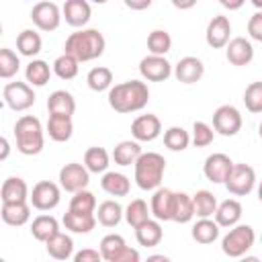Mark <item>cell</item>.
Wrapping results in <instances>:
<instances>
[{
	"mask_svg": "<svg viewBox=\"0 0 262 262\" xmlns=\"http://www.w3.org/2000/svg\"><path fill=\"white\" fill-rule=\"evenodd\" d=\"M256 242V231L252 225L248 223H237L235 227H231L223 239H221V252L229 258H242L250 252V248Z\"/></svg>",
	"mask_w": 262,
	"mask_h": 262,
	"instance_id": "5b68a950",
	"label": "cell"
},
{
	"mask_svg": "<svg viewBox=\"0 0 262 262\" xmlns=\"http://www.w3.org/2000/svg\"><path fill=\"white\" fill-rule=\"evenodd\" d=\"M172 207H174V190L160 186L158 190H154L151 201H149V209L154 219L162 221H172Z\"/></svg>",
	"mask_w": 262,
	"mask_h": 262,
	"instance_id": "d6986e66",
	"label": "cell"
},
{
	"mask_svg": "<svg viewBox=\"0 0 262 262\" xmlns=\"http://www.w3.org/2000/svg\"><path fill=\"white\" fill-rule=\"evenodd\" d=\"M190 235H192V239H194L196 244H203V246L213 244V242L219 237V225H217V221H213V219H199V221L192 225Z\"/></svg>",
	"mask_w": 262,
	"mask_h": 262,
	"instance_id": "74e56055",
	"label": "cell"
},
{
	"mask_svg": "<svg viewBox=\"0 0 262 262\" xmlns=\"http://www.w3.org/2000/svg\"><path fill=\"white\" fill-rule=\"evenodd\" d=\"M260 244H262V235H260Z\"/></svg>",
	"mask_w": 262,
	"mask_h": 262,
	"instance_id": "6125c7cd",
	"label": "cell"
},
{
	"mask_svg": "<svg viewBox=\"0 0 262 262\" xmlns=\"http://www.w3.org/2000/svg\"><path fill=\"white\" fill-rule=\"evenodd\" d=\"M258 201L262 203V180L258 182Z\"/></svg>",
	"mask_w": 262,
	"mask_h": 262,
	"instance_id": "91938a15",
	"label": "cell"
},
{
	"mask_svg": "<svg viewBox=\"0 0 262 262\" xmlns=\"http://www.w3.org/2000/svg\"><path fill=\"white\" fill-rule=\"evenodd\" d=\"M160 133H162V121L158 115H151V113L139 115L131 123V135L139 143L141 141H154L160 137Z\"/></svg>",
	"mask_w": 262,
	"mask_h": 262,
	"instance_id": "9a60e30c",
	"label": "cell"
},
{
	"mask_svg": "<svg viewBox=\"0 0 262 262\" xmlns=\"http://www.w3.org/2000/svg\"><path fill=\"white\" fill-rule=\"evenodd\" d=\"M2 96H4V102L10 111L14 113H23L27 108H31L35 104V90L33 86H29L27 82H8L2 90Z\"/></svg>",
	"mask_w": 262,
	"mask_h": 262,
	"instance_id": "8992f818",
	"label": "cell"
},
{
	"mask_svg": "<svg viewBox=\"0 0 262 262\" xmlns=\"http://www.w3.org/2000/svg\"><path fill=\"white\" fill-rule=\"evenodd\" d=\"M192 205H194V217H199V219H213L217 213V207H219L215 194L205 188L196 190L192 194Z\"/></svg>",
	"mask_w": 262,
	"mask_h": 262,
	"instance_id": "1f68e13d",
	"label": "cell"
},
{
	"mask_svg": "<svg viewBox=\"0 0 262 262\" xmlns=\"http://www.w3.org/2000/svg\"><path fill=\"white\" fill-rule=\"evenodd\" d=\"M256 186V172L252 166L248 164H233L227 180H225V188L229 190V194L233 196H246L254 190Z\"/></svg>",
	"mask_w": 262,
	"mask_h": 262,
	"instance_id": "ba28073f",
	"label": "cell"
},
{
	"mask_svg": "<svg viewBox=\"0 0 262 262\" xmlns=\"http://www.w3.org/2000/svg\"><path fill=\"white\" fill-rule=\"evenodd\" d=\"M14 139H16V149L23 156H37L43 151L45 145V135H43V125L37 117L33 115H23L14 123Z\"/></svg>",
	"mask_w": 262,
	"mask_h": 262,
	"instance_id": "3957f363",
	"label": "cell"
},
{
	"mask_svg": "<svg viewBox=\"0 0 262 262\" xmlns=\"http://www.w3.org/2000/svg\"><path fill=\"white\" fill-rule=\"evenodd\" d=\"M88 182H90V172L86 170L84 164L70 162V164L61 166V170H59V186H61V190L76 194V192L84 190L88 186Z\"/></svg>",
	"mask_w": 262,
	"mask_h": 262,
	"instance_id": "8fae6325",
	"label": "cell"
},
{
	"mask_svg": "<svg viewBox=\"0 0 262 262\" xmlns=\"http://www.w3.org/2000/svg\"><path fill=\"white\" fill-rule=\"evenodd\" d=\"M108 164H111V156L104 147L92 145L84 151V166L90 174H104Z\"/></svg>",
	"mask_w": 262,
	"mask_h": 262,
	"instance_id": "836d02e7",
	"label": "cell"
},
{
	"mask_svg": "<svg viewBox=\"0 0 262 262\" xmlns=\"http://www.w3.org/2000/svg\"><path fill=\"white\" fill-rule=\"evenodd\" d=\"M231 35V23L225 14H215L209 25H207V31H205V39H207V45L213 47V49H221V47H227V43L231 41L229 39Z\"/></svg>",
	"mask_w": 262,
	"mask_h": 262,
	"instance_id": "5bb4252c",
	"label": "cell"
},
{
	"mask_svg": "<svg viewBox=\"0 0 262 262\" xmlns=\"http://www.w3.org/2000/svg\"><path fill=\"white\" fill-rule=\"evenodd\" d=\"M125 248H127L125 237L119 235V233H108V235H104V237L100 239V244H98V252H100V256H102L104 262H113Z\"/></svg>",
	"mask_w": 262,
	"mask_h": 262,
	"instance_id": "ab89813d",
	"label": "cell"
},
{
	"mask_svg": "<svg viewBox=\"0 0 262 262\" xmlns=\"http://www.w3.org/2000/svg\"><path fill=\"white\" fill-rule=\"evenodd\" d=\"M151 219V209L147 207V203L143 199H133L127 207H125V221L137 229L139 225H143L145 221Z\"/></svg>",
	"mask_w": 262,
	"mask_h": 262,
	"instance_id": "8d00e7d4",
	"label": "cell"
},
{
	"mask_svg": "<svg viewBox=\"0 0 262 262\" xmlns=\"http://www.w3.org/2000/svg\"><path fill=\"white\" fill-rule=\"evenodd\" d=\"M45 250L53 260H68L74 256V239L68 233H55L49 242H45Z\"/></svg>",
	"mask_w": 262,
	"mask_h": 262,
	"instance_id": "d6a6232c",
	"label": "cell"
},
{
	"mask_svg": "<svg viewBox=\"0 0 262 262\" xmlns=\"http://www.w3.org/2000/svg\"><path fill=\"white\" fill-rule=\"evenodd\" d=\"M47 111L49 115L72 117L76 113V98L68 90H53L47 98Z\"/></svg>",
	"mask_w": 262,
	"mask_h": 262,
	"instance_id": "7402d4cb",
	"label": "cell"
},
{
	"mask_svg": "<svg viewBox=\"0 0 262 262\" xmlns=\"http://www.w3.org/2000/svg\"><path fill=\"white\" fill-rule=\"evenodd\" d=\"M203 74H205V63L194 55H186L178 59V63L174 66V78L180 84H194L203 78Z\"/></svg>",
	"mask_w": 262,
	"mask_h": 262,
	"instance_id": "ac0fdd59",
	"label": "cell"
},
{
	"mask_svg": "<svg viewBox=\"0 0 262 262\" xmlns=\"http://www.w3.org/2000/svg\"><path fill=\"white\" fill-rule=\"evenodd\" d=\"M147 49H149V55H164L172 49V37L166 29H154L149 35H147Z\"/></svg>",
	"mask_w": 262,
	"mask_h": 262,
	"instance_id": "7bdbcfd3",
	"label": "cell"
},
{
	"mask_svg": "<svg viewBox=\"0 0 262 262\" xmlns=\"http://www.w3.org/2000/svg\"><path fill=\"white\" fill-rule=\"evenodd\" d=\"M100 188L111 196H127L131 190V180L123 172H104L100 178Z\"/></svg>",
	"mask_w": 262,
	"mask_h": 262,
	"instance_id": "cb8c5ba5",
	"label": "cell"
},
{
	"mask_svg": "<svg viewBox=\"0 0 262 262\" xmlns=\"http://www.w3.org/2000/svg\"><path fill=\"white\" fill-rule=\"evenodd\" d=\"M213 137H215V129L205 123V121H194L192 125V133H190V143L194 147H207L213 143Z\"/></svg>",
	"mask_w": 262,
	"mask_h": 262,
	"instance_id": "bcb514c9",
	"label": "cell"
},
{
	"mask_svg": "<svg viewBox=\"0 0 262 262\" xmlns=\"http://www.w3.org/2000/svg\"><path fill=\"white\" fill-rule=\"evenodd\" d=\"M61 18H63V12L55 2L43 0V2H37L31 8V20L39 31H45V33L55 31L59 27Z\"/></svg>",
	"mask_w": 262,
	"mask_h": 262,
	"instance_id": "30bf717a",
	"label": "cell"
},
{
	"mask_svg": "<svg viewBox=\"0 0 262 262\" xmlns=\"http://www.w3.org/2000/svg\"><path fill=\"white\" fill-rule=\"evenodd\" d=\"M18 68H20V59L18 55L8 49V47H2L0 49V78L4 80H10L18 74Z\"/></svg>",
	"mask_w": 262,
	"mask_h": 262,
	"instance_id": "f6af8a7d",
	"label": "cell"
},
{
	"mask_svg": "<svg viewBox=\"0 0 262 262\" xmlns=\"http://www.w3.org/2000/svg\"><path fill=\"white\" fill-rule=\"evenodd\" d=\"M72 262H104L100 252L98 250H92V248H82L74 254V260Z\"/></svg>",
	"mask_w": 262,
	"mask_h": 262,
	"instance_id": "681fc988",
	"label": "cell"
},
{
	"mask_svg": "<svg viewBox=\"0 0 262 262\" xmlns=\"http://www.w3.org/2000/svg\"><path fill=\"white\" fill-rule=\"evenodd\" d=\"M53 74L59 78V80H74L78 76V70H80V61L68 53H61L55 57L53 66H51Z\"/></svg>",
	"mask_w": 262,
	"mask_h": 262,
	"instance_id": "b9f144b4",
	"label": "cell"
},
{
	"mask_svg": "<svg viewBox=\"0 0 262 262\" xmlns=\"http://www.w3.org/2000/svg\"><path fill=\"white\" fill-rule=\"evenodd\" d=\"M125 6L131 8V10H145L151 6V0H125Z\"/></svg>",
	"mask_w": 262,
	"mask_h": 262,
	"instance_id": "816d5d0a",
	"label": "cell"
},
{
	"mask_svg": "<svg viewBox=\"0 0 262 262\" xmlns=\"http://www.w3.org/2000/svg\"><path fill=\"white\" fill-rule=\"evenodd\" d=\"M0 262H6V260H0Z\"/></svg>",
	"mask_w": 262,
	"mask_h": 262,
	"instance_id": "be15d7a7",
	"label": "cell"
},
{
	"mask_svg": "<svg viewBox=\"0 0 262 262\" xmlns=\"http://www.w3.org/2000/svg\"><path fill=\"white\" fill-rule=\"evenodd\" d=\"M0 145H2V151H0V160L4 162V160L8 158V154H10V143H8V139H6V137H2V139H0Z\"/></svg>",
	"mask_w": 262,
	"mask_h": 262,
	"instance_id": "f5cc1de1",
	"label": "cell"
},
{
	"mask_svg": "<svg viewBox=\"0 0 262 262\" xmlns=\"http://www.w3.org/2000/svg\"><path fill=\"white\" fill-rule=\"evenodd\" d=\"M55 233H59V221L53 215H37L31 223V235L37 242H49Z\"/></svg>",
	"mask_w": 262,
	"mask_h": 262,
	"instance_id": "83f0119b",
	"label": "cell"
},
{
	"mask_svg": "<svg viewBox=\"0 0 262 262\" xmlns=\"http://www.w3.org/2000/svg\"><path fill=\"white\" fill-rule=\"evenodd\" d=\"M145 262H172V260L168 256H164V254H151V256H147Z\"/></svg>",
	"mask_w": 262,
	"mask_h": 262,
	"instance_id": "11a10c76",
	"label": "cell"
},
{
	"mask_svg": "<svg viewBox=\"0 0 262 262\" xmlns=\"http://www.w3.org/2000/svg\"><path fill=\"white\" fill-rule=\"evenodd\" d=\"M68 211L72 213H80V215H94L96 213V196L90 190H80L70 199V207Z\"/></svg>",
	"mask_w": 262,
	"mask_h": 262,
	"instance_id": "ee69618b",
	"label": "cell"
},
{
	"mask_svg": "<svg viewBox=\"0 0 262 262\" xmlns=\"http://www.w3.org/2000/svg\"><path fill=\"white\" fill-rule=\"evenodd\" d=\"M164 172H166V160L158 151H143L133 166V178L141 190H158Z\"/></svg>",
	"mask_w": 262,
	"mask_h": 262,
	"instance_id": "277c9868",
	"label": "cell"
},
{
	"mask_svg": "<svg viewBox=\"0 0 262 262\" xmlns=\"http://www.w3.org/2000/svg\"><path fill=\"white\" fill-rule=\"evenodd\" d=\"M106 41L98 29H80L70 33L63 43V53L76 57L78 61H92L104 53Z\"/></svg>",
	"mask_w": 262,
	"mask_h": 262,
	"instance_id": "7a4b0ae2",
	"label": "cell"
},
{
	"mask_svg": "<svg viewBox=\"0 0 262 262\" xmlns=\"http://www.w3.org/2000/svg\"><path fill=\"white\" fill-rule=\"evenodd\" d=\"M59 201H61V186L51 180H39L29 196L31 207H35L37 211H51L59 205Z\"/></svg>",
	"mask_w": 262,
	"mask_h": 262,
	"instance_id": "9c48e42d",
	"label": "cell"
},
{
	"mask_svg": "<svg viewBox=\"0 0 262 262\" xmlns=\"http://www.w3.org/2000/svg\"><path fill=\"white\" fill-rule=\"evenodd\" d=\"M53 70L49 68V63L45 59H31L25 68V78H27V84L29 86H35V88H41L49 82Z\"/></svg>",
	"mask_w": 262,
	"mask_h": 262,
	"instance_id": "4dcf8cb0",
	"label": "cell"
},
{
	"mask_svg": "<svg viewBox=\"0 0 262 262\" xmlns=\"http://www.w3.org/2000/svg\"><path fill=\"white\" fill-rule=\"evenodd\" d=\"M29 186L20 176H8L2 182L0 188V199L2 203H29Z\"/></svg>",
	"mask_w": 262,
	"mask_h": 262,
	"instance_id": "ffe728a7",
	"label": "cell"
},
{
	"mask_svg": "<svg viewBox=\"0 0 262 262\" xmlns=\"http://www.w3.org/2000/svg\"><path fill=\"white\" fill-rule=\"evenodd\" d=\"M0 217L6 225L20 227L31 219V203H2Z\"/></svg>",
	"mask_w": 262,
	"mask_h": 262,
	"instance_id": "603a6c76",
	"label": "cell"
},
{
	"mask_svg": "<svg viewBox=\"0 0 262 262\" xmlns=\"http://www.w3.org/2000/svg\"><path fill=\"white\" fill-rule=\"evenodd\" d=\"M242 125H244L242 113L233 104H221V106L215 108V113H213L215 133H219L223 137H233L242 131Z\"/></svg>",
	"mask_w": 262,
	"mask_h": 262,
	"instance_id": "52a82bcc",
	"label": "cell"
},
{
	"mask_svg": "<svg viewBox=\"0 0 262 262\" xmlns=\"http://www.w3.org/2000/svg\"><path fill=\"white\" fill-rule=\"evenodd\" d=\"M141 154H143V151H141L139 141H135V139H125V141H119V143L115 145V149H113V160H115V164H119V166H135V162L139 160Z\"/></svg>",
	"mask_w": 262,
	"mask_h": 262,
	"instance_id": "4316f807",
	"label": "cell"
},
{
	"mask_svg": "<svg viewBox=\"0 0 262 262\" xmlns=\"http://www.w3.org/2000/svg\"><path fill=\"white\" fill-rule=\"evenodd\" d=\"M242 203L237 199H225L223 203H219L217 207V213H215V221L219 227H235L242 219Z\"/></svg>",
	"mask_w": 262,
	"mask_h": 262,
	"instance_id": "44dd1931",
	"label": "cell"
},
{
	"mask_svg": "<svg viewBox=\"0 0 262 262\" xmlns=\"http://www.w3.org/2000/svg\"><path fill=\"white\" fill-rule=\"evenodd\" d=\"M94 215H96V221L102 227H117L121 223V219L125 217V209L117 201L108 199V201H102L96 207V213Z\"/></svg>",
	"mask_w": 262,
	"mask_h": 262,
	"instance_id": "d4e9b609",
	"label": "cell"
},
{
	"mask_svg": "<svg viewBox=\"0 0 262 262\" xmlns=\"http://www.w3.org/2000/svg\"><path fill=\"white\" fill-rule=\"evenodd\" d=\"M172 4H174V8H192V6H194V2H184V4H182V2H176V0H174Z\"/></svg>",
	"mask_w": 262,
	"mask_h": 262,
	"instance_id": "9f6ffc18",
	"label": "cell"
},
{
	"mask_svg": "<svg viewBox=\"0 0 262 262\" xmlns=\"http://www.w3.org/2000/svg\"><path fill=\"white\" fill-rule=\"evenodd\" d=\"M221 6L223 8H229V10H237L244 6V0H235V2H227V0H221Z\"/></svg>",
	"mask_w": 262,
	"mask_h": 262,
	"instance_id": "db71d44e",
	"label": "cell"
},
{
	"mask_svg": "<svg viewBox=\"0 0 262 262\" xmlns=\"http://www.w3.org/2000/svg\"><path fill=\"white\" fill-rule=\"evenodd\" d=\"M86 84L90 90L94 92H104V90H111L113 88V72L106 68V66H96L88 72L86 76Z\"/></svg>",
	"mask_w": 262,
	"mask_h": 262,
	"instance_id": "f35d334b",
	"label": "cell"
},
{
	"mask_svg": "<svg viewBox=\"0 0 262 262\" xmlns=\"http://www.w3.org/2000/svg\"><path fill=\"white\" fill-rule=\"evenodd\" d=\"M61 12H63L66 23L78 31L86 29V25L90 23V16H92V8L86 0H66L61 6Z\"/></svg>",
	"mask_w": 262,
	"mask_h": 262,
	"instance_id": "2e32d148",
	"label": "cell"
},
{
	"mask_svg": "<svg viewBox=\"0 0 262 262\" xmlns=\"http://www.w3.org/2000/svg\"><path fill=\"white\" fill-rule=\"evenodd\" d=\"M233 164H235V162H233L227 154L217 151V154L207 156V160H205V164H203V174H205V178L211 180L213 184H225V180H227V176H229Z\"/></svg>",
	"mask_w": 262,
	"mask_h": 262,
	"instance_id": "4fadbf2b",
	"label": "cell"
},
{
	"mask_svg": "<svg viewBox=\"0 0 262 262\" xmlns=\"http://www.w3.org/2000/svg\"><path fill=\"white\" fill-rule=\"evenodd\" d=\"M237 262H260V258H256V256H242V258H237Z\"/></svg>",
	"mask_w": 262,
	"mask_h": 262,
	"instance_id": "6f0895ef",
	"label": "cell"
},
{
	"mask_svg": "<svg viewBox=\"0 0 262 262\" xmlns=\"http://www.w3.org/2000/svg\"><path fill=\"white\" fill-rule=\"evenodd\" d=\"M63 227L72 233H90L96 227V215H80V213H72L68 211L61 219Z\"/></svg>",
	"mask_w": 262,
	"mask_h": 262,
	"instance_id": "e575fe53",
	"label": "cell"
},
{
	"mask_svg": "<svg viewBox=\"0 0 262 262\" xmlns=\"http://www.w3.org/2000/svg\"><path fill=\"white\" fill-rule=\"evenodd\" d=\"M162 237H164V229L158 219H149L135 229V239L143 248H156L162 242Z\"/></svg>",
	"mask_w": 262,
	"mask_h": 262,
	"instance_id": "f1b7e54d",
	"label": "cell"
},
{
	"mask_svg": "<svg viewBox=\"0 0 262 262\" xmlns=\"http://www.w3.org/2000/svg\"><path fill=\"white\" fill-rule=\"evenodd\" d=\"M47 133L57 143L70 141V137L74 135V121H72V117L49 115V119H47Z\"/></svg>",
	"mask_w": 262,
	"mask_h": 262,
	"instance_id": "484cf974",
	"label": "cell"
},
{
	"mask_svg": "<svg viewBox=\"0 0 262 262\" xmlns=\"http://www.w3.org/2000/svg\"><path fill=\"white\" fill-rule=\"evenodd\" d=\"M147 100H149V88L141 80H127V82L115 84L108 90V106L121 115L137 113L145 108Z\"/></svg>",
	"mask_w": 262,
	"mask_h": 262,
	"instance_id": "6da1fadb",
	"label": "cell"
},
{
	"mask_svg": "<svg viewBox=\"0 0 262 262\" xmlns=\"http://www.w3.org/2000/svg\"><path fill=\"white\" fill-rule=\"evenodd\" d=\"M258 133H260V137H262V123L258 125Z\"/></svg>",
	"mask_w": 262,
	"mask_h": 262,
	"instance_id": "94428289",
	"label": "cell"
},
{
	"mask_svg": "<svg viewBox=\"0 0 262 262\" xmlns=\"http://www.w3.org/2000/svg\"><path fill=\"white\" fill-rule=\"evenodd\" d=\"M16 49H18L20 55L35 59V55H39L41 49H43V39H41V35L37 31L23 29L18 33V37H16Z\"/></svg>",
	"mask_w": 262,
	"mask_h": 262,
	"instance_id": "f546056e",
	"label": "cell"
},
{
	"mask_svg": "<svg viewBox=\"0 0 262 262\" xmlns=\"http://www.w3.org/2000/svg\"><path fill=\"white\" fill-rule=\"evenodd\" d=\"M194 217L192 194L174 192V207H172V221L174 223H188Z\"/></svg>",
	"mask_w": 262,
	"mask_h": 262,
	"instance_id": "d590c367",
	"label": "cell"
},
{
	"mask_svg": "<svg viewBox=\"0 0 262 262\" xmlns=\"http://www.w3.org/2000/svg\"><path fill=\"white\" fill-rule=\"evenodd\" d=\"M164 145L170 151H184L190 145V133L184 127H178V125L168 127L164 131Z\"/></svg>",
	"mask_w": 262,
	"mask_h": 262,
	"instance_id": "60d3db41",
	"label": "cell"
},
{
	"mask_svg": "<svg viewBox=\"0 0 262 262\" xmlns=\"http://www.w3.org/2000/svg\"><path fill=\"white\" fill-rule=\"evenodd\" d=\"M139 74L147 82H166L174 74V70L164 55H145L139 61Z\"/></svg>",
	"mask_w": 262,
	"mask_h": 262,
	"instance_id": "7c38bea8",
	"label": "cell"
},
{
	"mask_svg": "<svg viewBox=\"0 0 262 262\" xmlns=\"http://www.w3.org/2000/svg\"><path fill=\"white\" fill-rule=\"evenodd\" d=\"M244 104L250 113H262V82H252L244 90Z\"/></svg>",
	"mask_w": 262,
	"mask_h": 262,
	"instance_id": "7dc6e473",
	"label": "cell"
},
{
	"mask_svg": "<svg viewBox=\"0 0 262 262\" xmlns=\"http://www.w3.org/2000/svg\"><path fill=\"white\" fill-rule=\"evenodd\" d=\"M252 4L256 6V10H260V12H262V0H252Z\"/></svg>",
	"mask_w": 262,
	"mask_h": 262,
	"instance_id": "680465c9",
	"label": "cell"
},
{
	"mask_svg": "<svg viewBox=\"0 0 262 262\" xmlns=\"http://www.w3.org/2000/svg\"><path fill=\"white\" fill-rule=\"evenodd\" d=\"M225 57L231 66H248L254 59V45L246 37H233L225 47Z\"/></svg>",
	"mask_w": 262,
	"mask_h": 262,
	"instance_id": "e0dca14e",
	"label": "cell"
},
{
	"mask_svg": "<svg viewBox=\"0 0 262 262\" xmlns=\"http://www.w3.org/2000/svg\"><path fill=\"white\" fill-rule=\"evenodd\" d=\"M248 35L250 39L262 43V12L260 10H256L248 20Z\"/></svg>",
	"mask_w": 262,
	"mask_h": 262,
	"instance_id": "c3c4849f",
	"label": "cell"
},
{
	"mask_svg": "<svg viewBox=\"0 0 262 262\" xmlns=\"http://www.w3.org/2000/svg\"><path fill=\"white\" fill-rule=\"evenodd\" d=\"M113 262H141V256H139V250H135V248H125Z\"/></svg>",
	"mask_w": 262,
	"mask_h": 262,
	"instance_id": "f907efd6",
	"label": "cell"
}]
</instances>
